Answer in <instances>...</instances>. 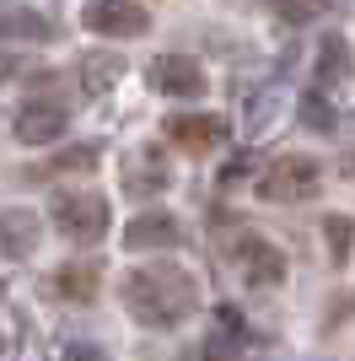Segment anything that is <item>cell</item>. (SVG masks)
I'll return each instance as SVG.
<instances>
[{"mask_svg":"<svg viewBox=\"0 0 355 361\" xmlns=\"http://www.w3.org/2000/svg\"><path fill=\"white\" fill-rule=\"evenodd\" d=\"M124 307L130 318H140L146 329H178L183 318L199 307V281L173 259H156L146 270L124 275Z\"/></svg>","mask_w":355,"mask_h":361,"instance_id":"cell-1","label":"cell"},{"mask_svg":"<svg viewBox=\"0 0 355 361\" xmlns=\"http://www.w3.org/2000/svg\"><path fill=\"white\" fill-rule=\"evenodd\" d=\"M49 221L65 232L70 243H103L108 232V200L103 195H81V189H59L54 205H49Z\"/></svg>","mask_w":355,"mask_h":361,"instance_id":"cell-2","label":"cell"},{"mask_svg":"<svg viewBox=\"0 0 355 361\" xmlns=\"http://www.w3.org/2000/svg\"><path fill=\"white\" fill-rule=\"evenodd\" d=\"M226 264L242 275V286H259V291L285 286V254L259 232H242L237 243H226Z\"/></svg>","mask_w":355,"mask_h":361,"instance_id":"cell-3","label":"cell"},{"mask_svg":"<svg viewBox=\"0 0 355 361\" xmlns=\"http://www.w3.org/2000/svg\"><path fill=\"white\" fill-rule=\"evenodd\" d=\"M323 189V167L312 162V157H275L269 162V173L259 178V195L275 200V205H301V200H312Z\"/></svg>","mask_w":355,"mask_h":361,"instance_id":"cell-4","label":"cell"},{"mask_svg":"<svg viewBox=\"0 0 355 361\" xmlns=\"http://www.w3.org/2000/svg\"><path fill=\"white\" fill-rule=\"evenodd\" d=\"M146 81L162 92V97H178V103H199L205 87H210L205 71H199L189 54H156V60L146 65Z\"/></svg>","mask_w":355,"mask_h":361,"instance_id":"cell-5","label":"cell"},{"mask_svg":"<svg viewBox=\"0 0 355 361\" xmlns=\"http://www.w3.org/2000/svg\"><path fill=\"white\" fill-rule=\"evenodd\" d=\"M167 183H173V167H167V157L162 151H130L124 162H118V189L130 200H156V195H167Z\"/></svg>","mask_w":355,"mask_h":361,"instance_id":"cell-6","label":"cell"},{"mask_svg":"<svg viewBox=\"0 0 355 361\" xmlns=\"http://www.w3.org/2000/svg\"><path fill=\"white\" fill-rule=\"evenodd\" d=\"M65 124H70V108L59 97H32V103L16 108V140L22 146H49V140L65 135Z\"/></svg>","mask_w":355,"mask_h":361,"instance_id":"cell-7","label":"cell"},{"mask_svg":"<svg viewBox=\"0 0 355 361\" xmlns=\"http://www.w3.org/2000/svg\"><path fill=\"white\" fill-rule=\"evenodd\" d=\"M92 32H103V38H140L151 27L146 6H135V0H92L87 11H81Z\"/></svg>","mask_w":355,"mask_h":361,"instance_id":"cell-8","label":"cell"},{"mask_svg":"<svg viewBox=\"0 0 355 361\" xmlns=\"http://www.w3.org/2000/svg\"><path fill=\"white\" fill-rule=\"evenodd\" d=\"M226 135H232V124H226L221 114H167V140H173V146H183L189 157L216 151Z\"/></svg>","mask_w":355,"mask_h":361,"instance_id":"cell-9","label":"cell"},{"mask_svg":"<svg viewBox=\"0 0 355 361\" xmlns=\"http://www.w3.org/2000/svg\"><path fill=\"white\" fill-rule=\"evenodd\" d=\"M183 243V221L167 211H140L124 226V248L130 254H156V248H178Z\"/></svg>","mask_w":355,"mask_h":361,"instance_id":"cell-10","label":"cell"},{"mask_svg":"<svg viewBox=\"0 0 355 361\" xmlns=\"http://www.w3.org/2000/svg\"><path fill=\"white\" fill-rule=\"evenodd\" d=\"M54 32L59 27L32 6H0V44H49Z\"/></svg>","mask_w":355,"mask_h":361,"instance_id":"cell-11","label":"cell"},{"mask_svg":"<svg viewBox=\"0 0 355 361\" xmlns=\"http://www.w3.org/2000/svg\"><path fill=\"white\" fill-rule=\"evenodd\" d=\"M97 286H103V275H97V264H87V259H81V264H59V270L49 275V297L75 302V307L97 297Z\"/></svg>","mask_w":355,"mask_h":361,"instance_id":"cell-12","label":"cell"},{"mask_svg":"<svg viewBox=\"0 0 355 361\" xmlns=\"http://www.w3.org/2000/svg\"><path fill=\"white\" fill-rule=\"evenodd\" d=\"M0 248L11 259L32 254L38 248V216L27 211V205H11V211H0Z\"/></svg>","mask_w":355,"mask_h":361,"instance_id":"cell-13","label":"cell"},{"mask_svg":"<svg viewBox=\"0 0 355 361\" xmlns=\"http://www.w3.org/2000/svg\"><path fill=\"white\" fill-rule=\"evenodd\" d=\"M118 75H124V60H118V54H81V92H87V97L113 92Z\"/></svg>","mask_w":355,"mask_h":361,"instance_id":"cell-14","label":"cell"},{"mask_svg":"<svg viewBox=\"0 0 355 361\" xmlns=\"http://www.w3.org/2000/svg\"><path fill=\"white\" fill-rule=\"evenodd\" d=\"M280 81H269V87H259L248 97V108H242V130H248V135H264L269 124H275V114H280Z\"/></svg>","mask_w":355,"mask_h":361,"instance_id":"cell-15","label":"cell"},{"mask_svg":"<svg viewBox=\"0 0 355 361\" xmlns=\"http://www.w3.org/2000/svg\"><path fill=\"white\" fill-rule=\"evenodd\" d=\"M344 75H350V44L340 32L318 38V81H344Z\"/></svg>","mask_w":355,"mask_h":361,"instance_id":"cell-16","label":"cell"},{"mask_svg":"<svg viewBox=\"0 0 355 361\" xmlns=\"http://www.w3.org/2000/svg\"><path fill=\"white\" fill-rule=\"evenodd\" d=\"M301 124L318 130V135H328V130H340V114H334V103H328L323 92H307L301 97Z\"/></svg>","mask_w":355,"mask_h":361,"instance_id":"cell-17","label":"cell"},{"mask_svg":"<svg viewBox=\"0 0 355 361\" xmlns=\"http://www.w3.org/2000/svg\"><path fill=\"white\" fill-rule=\"evenodd\" d=\"M264 6L280 16V22H291V27H301V22H318V16L328 11V0H264Z\"/></svg>","mask_w":355,"mask_h":361,"instance_id":"cell-18","label":"cell"},{"mask_svg":"<svg viewBox=\"0 0 355 361\" xmlns=\"http://www.w3.org/2000/svg\"><path fill=\"white\" fill-rule=\"evenodd\" d=\"M323 238H328V254H334V264H350V216L328 211V216H323Z\"/></svg>","mask_w":355,"mask_h":361,"instance_id":"cell-19","label":"cell"},{"mask_svg":"<svg viewBox=\"0 0 355 361\" xmlns=\"http://www.w3.org/2000/svg\"><path fill=\"white\" fill-rule=\"evenodd\" d=\"M92 167H97V146H87V140H81V146H65L54 157V173H92Z\"/></svg>","mask_w":355,"mask_h":361,"instance_id":"cell-20","label":"cell"},{"mask_svg":"<svg viewBox=\"0 0 355 361\" xmlns=\"http://www.w3.org/2000/svg\"><path fill=\"white\" fill-rule=\"evenodd\" d=\"M65 361H108L97 345H65Z\"/></svg>","mask_w":355,"mask_h":361,"instance_id":"cell-21","label":"cell"},{"mask_svg":"<svg viewBox=\"0 0 355 361\" xmlns=\"http://www.w3.org/2000/svg\"><path fill=\"white\" fill-rule=\"evenodd\" d=\"M242 173H248V157H237V162H226V167H221V189H232V183L242 178Z\"/></svg>","mask_w":355,"mask_h":361,"instance_id":"cell-22","label":"cell"},{"mask_svg":"<svg viewBox=\"0 0 355 361\" xmlns=\"http://www.w3.org/2000/svg\"><path fill=\"white\" fill-rule=\"evenodd\" d=\"M16 71H22V60H16L11 49H0V81H11V75H16Z\"/></svg>","mask_w":355,"mask_h":361,"instance_id":"cell-23","label":"cell"},{"mask_svg":"<svg viewBox=\"0 0 355 361\" xmlns=\"http://www.w3.org/2000/svg\"><path fill=\"white\" fill-rule=\"evenodd\" d=\"M0 302H6V286H0Z\"/></svg>","mask_w":355,"mask_h":361,"instance_id":"cell-24","label":"cell"}]
</instances>
